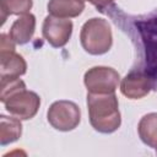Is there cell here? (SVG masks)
<instances>
[{
    "label": "cell",
    "mask_w": 157,
    "mask_h": 157,
    "mask_svg": "<svg viewBox=\"0 0 157 157\" xmlns=\"http://www.w3.org/2000/svg\"><path fill=\"white\" fill-rule=\"evenodd\" d=\"M33 6V0H1L0 1V13L1 25L5 23L7 16L11 15H26Z\"/></svg>",
    "instance_id": "13"
},
{
    "label": "cell",
    "mask_w": 157,
    "mask_h": 157,
    "mask_svg": "<svg viewBox=\"0 0 157 157\" xmlns=\"http://www.w3.org/2000/svg\"><path fill=\"white\" fill-rule=\"evenodd\" d=\"M152 80L144 72H130L120 82L121 93L130 99H140L150 93Z\"/></svg>",
    "instance_id": "7"
},
{
    "label": "cell",
    "mask_w": 157,
    "mask_h": 157,
    "mask_svg": "<svg viewBox=\"0 0 157 157\" xmlns=\"http://www.w3.org/2000/svg\"><path fill=\"white\" fill-rule=\"evenodd\" d=\"M83 82L91 93H113L118 88L120 76L113 67L93 66L85 72Z\"/></svg>",
    "instance_id": "4"
},
{
    "label": "cell",
    "mask_w": 157,
    "mask_h": 157,
    "mask_svg": "<svg viewBox=\"0 0 157 157\" xmlns=\"http://www.w3.org/2000/svg\"><path fill=\"white\" fill-rule=\"evenodd\" d=\"M86 1H88V2H91L93 6H96L97 9H99V10H103L104 7H107V6H109L114 0H86Z\"/></svg>",
    "instance_id": "16"
},
{
    "label": "cell",
    "mask_w": 157,
    "mask_h": 157,
    "mask_svg": "<svg viewBox=\"0 0 157 157\" xmlns=\"http://www.w3.org/2000/svg\"><path fill=\"white\" fill-rule=\"evenodd\" d=\"M22 134L21 119L16 117H0V145L5 146L15 142Z\"/></svg>",
    "instance_id": "11"
},
{
    "label": "cell",
    "mask_w": 157,
    "mask_h": 157,
    "mask_svg": "<svg viewBox=\"0 0 157 157\" xmlns=\"http://www.w3.org/2000/svg\"><path fill=\"white\" fill-rule=\"evenodd\" d=\"M34 29H36V17L34 15L28 12L26 15L20 16L12 23L9 34L16 44L22 45L32 39L34 34Z\"/></svg>",
    "instance_id": "9"
},
{
    "label": "cell",
    "mask_w": 157,
    "mask_h": 157,
    "mask_svg": "<svg viewBox=\"0 0 157 157\" xmlns=\"http://www.w3.org/2000/svg\"><path fill=\"white\" fill-rule=\"evenodd\" d=\"M15 42L10 37V34L2 33L0 36V52H11L15 50Z\"/></svg>",
    "instance_id": "15"
},
{
    "label": "cell",
    "mask_w": 157,
    "mask_h": 157,
    "mask_svg": "<svg viewBox=\"0 0 157 157\" xmlns=\"http://www.w3.org/2000/svg\"><path fill=\"white\" fill-rule=\"evenodd\" d=\"M156 152H157V147H156Z\"/></svg>",
    "instance_id": "17"
},
{
    "label": "cell",
    "mask_w": 157,
    "mask_h": 157,
    "mask_svg": "<svg viewBox=\"0 0 157 157\" xmlns=\"http://www.w3.org/2000/svg\"><path fill=\"white\" fill-rule=\"evenodd\" d=\"M80 40L82 48L92 55L105 54L113 44L112 28L104 18L93 17L85 22L81 28Z\"/></svg>",
    "instance_id": "2"
},
{
    "label": "cell",
    "mask_w": 157,
    "mask_h": 157,
    "mask_svg": "<svg viewBox=\"0 0 157 157\" xmlns=\"http://www.w3.org/2000/svg\"><path fill=\"white\" fill-rule=\"evenodd\" d=\"M25 88H26V85L20 77H1L0 101L4 103L10 96Z\"/></svg>",
    "instance_id": "14"
},
{
    "label": "cell",
    "mask_w": 157,
    "mask_h": 157,
    "mask_svg": "<svg viewBox=\"0 0 157 157\" xmlns=\"http://www.w3.org/2000/svg\"><path fill=\"white\" fill-rule=\"evenodd\" d=\"M88 117L92 128L102 134H112L120 126L121 118L115 93H87Z\"/></svg>",
    "instance_id": "1"
},
{
    "label": "cell",
    "mask_w": 157,
    "mask_h": 157,
    "mask_svg": "<svg viewBox=\"0 0 157 157\" xmlns=\"http://www.w3.org/2000/svg\"><path fill=\"white\" fill-rule=\"evenodd\" d=\"M141 141L148 147H157V113H148L141 118L137 125Z\"/></svg>",
    "instance_id": "12"
},
{
    "label": "cell",
    "mask_w": 157,
    "mask_h": 157,
    "mask_svg": "<svg viewBox=\"0 0 157 157\" xmlns=\"http://www.w3.org/2000/svg\"><path fill=\"white\" fill-rule=\"evenodd\" d=\"M72 22L69 18H61L53 15H48L42 26V33L44 39L54 48L64 47L72 33Z\"/></svg>",
    "instance_id": "6"
},
{
    "label": "cell",
    "mask_w": 157,
    "mask_h": 157,
    "mask_svg": "<svg viewBox=\"0 0 157 157\" xmlns=\"http://www.w3.org/2000/svg\"><path fill=\"white\" fill-rule=\"evenodd\" d=\"M49 124L59 131H71L81 121V112L76 103L66 99L54 102L47 113Z\"/></svg>",
    "instance_id": "3"
},
{
    "label": "cell",
    "mask_w": 157,
    "mask_h": 157,
    "mask_svg": "<svg viewBox=\"0 0 157 157\" xmlns=\"http://www.w3.org/2000/svg\"><path fill=\"white\" fill-rule=\"evenodd\" d=\"M4 104L6 110L13 117L21 120H28L37 114L40 105V97L36 92L25 88L10 96Z\"/></svg>",
    "instance_id": "5"
},
{
    "label": "cell",
    "mask_w": 157,
    "mask_h": 157,
    "mask_svg": "<svg viewBox=\"0 0 157 157\" xmlns=\"http://www.w3.org/2000/svg\"><path fill=\"white\" fill-rule=\"evenodd\" d=\"M85 10V0H49L48 12L61 18L77 17Z\"/></svg>",
    "instance_id": "10"
},
{
    "label": "cell",
    "mask_w": 157,
    "mask_h": 157,
    "mask_svg": "<svg viewBox=\"0 0 157 157\" xmlns=\"http://www.w3.org/2000/svg\"><path fill=\"white\" fill-rule=\"evenodd\" d=\"M27 64L22 55L15 50L0 52V76L1 77H20L26 74Z\"/></svg>",
    "instance_id": "8"
}]
</instances>
